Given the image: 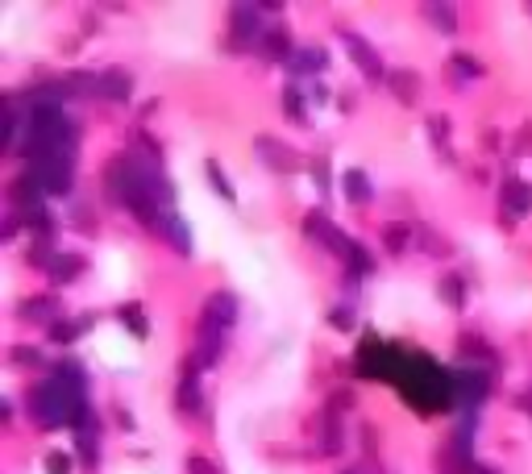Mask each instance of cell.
<instances>
[{
	"label": "cell",
	"instance_id": "6da1fadb",
	"mask_svg": "<svg viewBox=\"0 0 532 474\" xmlns=\"http://www.w3.org/2000/svg\"><path fill=\"white\" fill-rule=\"evenodd\" d=\"M29 416L42 428H79L92 408H88V375L79 362H58L46 383L29 391Z\"/></svg>",
	"mask_w": 532,
	"mask_h": 474
},
{
	"label": "cell",
	"instance_id": "7a4b0ae2",
	"mask_svg": "<svg viewBox=\"0 0 532 474\" xmlns=\"http://www.w3.org/2000/svg\"><path fill=\"white\" fill-rule=\"evenodd\" d=\"M399 391L404 400L416 408V412H441L454 403V383H449V370H441L433 358H424L420 350L408 354V366L399 375Z\"/></svg>",
	"mask_w": 532,
	"mask_h": 474
},
{
	"label": "cell",
	"instance_id": "3957f363",
	"mask_svg": "<svg viewBox=\"0 0 532 474\" xmlns=\"http://www.w3.org/2000/svg\"><path fill=\"white\" fill-rule=\"evenodd\" d=\"M449 383H454V403H461L466 412H474L479 403L491 395V375L479 370V366H466V370H449Z\"/></svg>",
	"mask_w": 532,
	"mask_h": 474
},
{
	"label": "cell",
	"instance_id": "277c9868",
	"mask_svg": "<svg viewBox=\"0 0 532 474\" xmlns=\"http://www.w3.org/2000/svg\"><path fill=\"white\" fill-rule=\"evenodd\" d=\"M266 29V9L262 4H233L229 9V34L237 46H258Z\"/></svg>",
	"mask_w": 532,
	"mask_h": 474
},
{
	"label": "cell",
	"instance_id": "5b68a950",
	"mask_svg": "<svg viewBox=\"0 0 532 474\" xmlns=\"http://www.w3.org/2000/svg\"><path fill=\"white\" fill-rule=\"evenodd\" d=\"M304 233L312 237V241H320V246H324L329 254H337L341 262H345V254L354 250V237H345V233H341L337 225H333L329 216L320 213V208H312V213L304 216Z\"/></svg>",
	"mask_w": 532,
	"mask_h": 474
},
{
	"label": "cell",
	"instance_id": "8992f818",
	"mask_svg": "<svg viewBox=\"0 0 532 474\" xmlns=\"http://www.w3.org/2000/svg\"><path fill=\"white\" fill-rule=\"evenodd\" d=\"M254 154H258V163H262L266 171H275V175H295V171H300V154H295L287 142L270 138V133H258V138H254Z\"/></svg>",
	"mask_w": 532,
	"mask_h": 474
},
{
	"label": "cell",
	"instance_id": "52a82bcc",
	"mask_svg": "<svg viewBox=\"0 0 532 474\" xmlns=\"http://www.w3.org/2000/svg\"><path fill=\"white\" fill-rule=\"evenodd\" d=\"M29 175L38 179V188L46 196H71L75 188V163H58V158H42L29 166Z\"/></svg>",
	"mask_w": 532,
	"mask_h": 474
},
{
	"label": "cell",
	"instance_id": "ba28073f",
	"mask_svg": "<svg viewBox=\"0 0 532 474\" xmlns=\"http://www.w3.org/2000/svg\"><path fill=\"white\" fill-rule=\"evenodd\" d=\"M341 42L349 50V59H354V67L366 75V79H387V67H383V59H379V50L366 42L362 34H354V29H341Z\"/></svg>",
	"mask_w": 532,
	"mask_h": 474
},
{
	"label": "cell",
	"instance_id": "9c48e42d",
	"mask_svg": "<svg viewBox=\"0 0 532 474\" xmlns=\"http://www.w3.org/2000/svg\"><path fill=\"white\" fill-rule=\"evenodd\" d=\"M175 408H179L183 416H200V412H204V391H200V366H195V362H183V370H179Z\"/></svg>",
	"mask_w": 532,
	"mask_h": 474
},
{
	"label": "cell",
	"instance_id": "30bf717a",
	"mask_svg": "<svg viewBox=\"0 0 532 474\" xmlns=\"http://www.w3.org/2000/svg\"><path fill=\"white\" fill-rule=\"evenodd\" d=\"M258 54L266 63H291L295 54V42H291V29L283 21H266L262 38H258Z\"/></svg>",
	"mask_w": 532,
	"mask_h": 474
},
{
	"label": "cell",
	"instance_id": "8fae6325",
	"mask_svg": "<svg viewBox=\"0 0 532 474\" xmlns=\"http://www.w3.org/2000/svg\"><path fill=\"white\" fill-rule=\"evenodd\" d=\"M220 354H225V333L217 325H208V321H200V329H195V354L192 362L200 370H208V366H217Z\"/></svg>",
	"mask_w": 532,
	"mask_h": 474
},
{
	"label": "cell",
	"instance_id": "7c38bea8",
	"mask_svg": "<svg viewBox=\"0 0 532 474\" xmlns=\"http://www.w3.org/2000/svg\"><path fill=\"white\" fill-rule=\"evenodd\" d=\"M200 321H208V325H217L220 333H229L237 325V296H233V291H213V296L204 300Z\"/></svg>",
	"mask_w": 532,
	"mask_h": 474
},
{
	"label": "cell",
	"instance_id": "4fadbf2b",
	"mask_svg": "<svg viewBox=\"0 0 532 474\" xmlns=\"http://www.w3.org/2000/svg\"><path fill=\"white\" fill-rule=\"evenodd\" d=\"M154 229H158V237L167 241L179 258H188V254H192V233H188V221L175 213V208H167V213L158 216V225H154Z\"/></svg>",
	"mask_w": 532,
	"mask_h": 474
},
{
	"label": "cell",
	"instance_id": "5bb4252c",
	"mask_svg": "<svg viewBox=\"0 0 532 474\" xmlns=\"http://www.w3.org/2000/svg\"><path fill=\"white\" fill-rule=\"evenodd\" d=\"M17 316L21 321H38V325H58L63 321V304L58 296H29L17 304Z\"/></svg>",
	"mask_w": 532,
	"mask_h": 474
},
{
	"label": "cell",
	"instance_id": "9a60e30c",
	"mask_svg": "<svg viewBox=\"0 0 532 474\" xmlns=\"http://www.w3.org/2000/svg\"><path fill=\"white\" fill-rule=\"evenodd\" d=\"M75 453L83 458V466H100V416L96 412L75 428Z\"/></svg>",
	"mask_w": 532,
	"mask_h": 474
},
{
	"label": "cell",
	"instance_id": "2e32d148",
	"mask_svg": "<svg viewBox=\"0 0 532 474\" xmlns=\"http://www.w3.org/2000/svg\"><path fill=\"white\" fill-rule=\"evenodd\" d=\"M96 96L113 100V104L133 100V75L125 71V67H108V71H100V92Z\"/></svg>",
	"mask_w": 532,
	"mask_h": 474
},
{
	"label": "cell",
	"instance_id": "e0dca14e",
	"mask_svg": "<svg viewBox=\"0 0 532 474\" xmlns=\"http://www.w3.org/2000/svg\"><path fill=\"white\" fill-rule=\"evenodd\" d=\"M445 75H449V84L454 88H466V84H474V79H483V63L474 59V54H466V50H458V54H449V63H445Z\"/></svg>",
	"mask_w": 532,
	"mask_h": 474
},
{
	"label": "cell",
	"instance_id": "ac0fdd59",
	"mask_svg": "<svg viewBox=\"0 0 532 474\" xmlns=\"http://www.w3.org/2000/svg\"><path fill=\"white\" fill-rule=\"evenodd\" d=\"M329 67V54H324V46H295V54H291L287 71L300 79V75H320Z\"/></svg>",
	"mask_w": 532,
	"mask_h": 474
},
{
	"label": "cell",
	"instance_id": "d6986e66",
	"mask_svg": "<svg viewBox=\"0 0 532 474\" xmlns=\"http://www.w3.org/2000/svg\"><path fill=\"white\" fill-rule=\"evenodd\" d=\"M83 271H88V258H83L79 250H58V258H54V266H50L46 275L63 287V283H75Z\"/></svg>",
	"mask_w": 532,
	"mask_h": 474
},
{
	"label": "cell",
	"instance_id": "ffe728a7",
	"mask_svg": "<svg viewBox=\"0 0 532 474\" xmlns=\"http://www.w3.org/2000/svg\"><path fill=\"white\" fill-rule=\"evenodd\" d=\"M499 200H503L508 216L532 213V183H524V179H508V183L499 188Z\"/></svg>",
	"mask_w": 532,
	"mask_h": 474
},
{
	"label": "cell",
	"instance_id": "44dd1931",
	"mask_svg": "<svg viewBox=\"0 0 532 474\" xmlns=\"http://www.w3.org/2000/svg\"><path fill=\"white\" fill-rule=\"evenodd\" d=\"M38 196H42V188H38L34 175H17V179L9 183V204H13V213H29V208H38Z\"/></svg>",
	"mask_w": 532,
	"mask_h": 474
},
{
	"label": "cell",
	"instance_id": "7402d4cb",
	"mask_svg": "<svg viewBox=\"0 0 532 474\" xmlns=\"http://www.w3.org/2000/svg\"><path fill=\"white\" fill-rule=\"evenodd\" d=\"M341 188H345V200H349V204H370V200H374V183H370V175H366L362 166H349V171L341 175Z\"/></svg>",
	"mask_w": 532,
	"mask_h": 474
},
{
	"label": "cell",
	"instance_id": "603a6c76",
	"mask_svg": "<svg viewBox=\"0 0 532 474\" xmlns=\"http://www.w3.org/2000/svg\"><path fill=\"white\" fill-rule=\"evenodd\" d=\"M387 88H391V96L399 100V104H416L420 100V75L416 71H408V67H399V71H391L387 75Z\"/></svg>",
	"mask_w": 532,
	"mask_h": 474
},
{
	"label": "cell",
	"instance_id": "cb8c5ba5",
	"mask_svg": "<svg viewBox=\"0 0 532 474\" xmlns=\"http://www.w3.org/2000/svg\"><path fill=\"white\" fill-rule=\"evenodd\" d=\"M345 445V433H341V416L329 408L324 416H320V441H316V453H341Z\"/></svg>",
	"mask_w": 532,
	"mask_h": 474
},
{
	"label": "cell",
	"instance_id": "d4e9b609",
	"mask_svg": "<svg viewBox=\"0 0 532 474\" xmlns=\"http://www.w3.org/2000/svg\"><path fill=\"white\" fill-rule=\"evenodd\" d=\"M88 329H92V316H71V321L50 325V341H54V346H71V341H79Z\"/></svg>",
	"mask_w": 532,
	"mask_h": 474
},
{
	"label": "cell",
	"instance_id": "484cf974",
	"mask_svg": "<svg viewBox=\"0 0 532 474\" xmlns=\"http://www.w3.org/2000/svg\"><path fill=\"white\" fill-rule=\"evenodd\" d=\"M458 350H461V358H466V366H470V362H495V346L483 341L479 333H461Z\"/></svg>",
	"mask_w": 532,
	"mask_h": 474
},
{
	"label": "cell",
	"instance_id": "4316f807",
	"mask_svg": "<svg viewBox=\"0 0 532 474\" xmlns=\"http://www.w3.org/2000/svg\"><path fill=\"white\" fill-rule=\"evenodd\" d=\"M436 296L445 300V308L466 312V275H445L441 287H436Z\"/></svg>",
	"mask_w": 532,
	"mask_h": 474
},
{
	"label": "cell",
	"instance_id": "83f0119b",
	"mask_svg": "<svg viewBox=\"0 0 532 474\" xmlns=\"http://www.w3.org/2000/svg\"><path fill=\"white\" fill-rule=\"evenodd\" d=\"M283 113H287V121H295V125H312V121H308V96L300 92V84H287V88H283Z\"/></svg>",
	"mask_w": 532,
	"mask_h": 474
},
{
	"label": "cell",
	"instance_id": "f1b7e54d",
	"mask_svg": "<svg viewBox=\"0 0 532 474\" xmlns=\"http://www.w3.org/2000/svg\"><path fill=\"white\" fill-rule=\"evenodd\" d=\"M424 17L436 25V34H458V9L454 4H424Z\"/></svg>",
	"mask_w": 532,
	"mask_h": 474
},
{
	"label": "cell",
	"instance_id": "f546056e",
	"mask_svg": "<svg viewBox=\"0 0 532 474\" xmlns=\"http://www.w3.org/2000/svg\"><path fill=\"white\" fill-rule=\"evenodd\" d=\"M117 316H121V325L133 333L138 341H145V337H150V325H145V308H142V304H121V308H117Z\"/></svg>",
	"mask_w": 532,
	"mask_h": 474
},
{
	"label": "cell",
	"instance_id": "4dcf8cb0",
	"mask_svg": "<svg viewBox=\"0 0 532 474\" xmlns=\"http://www.w3.org/2000/svg\"><path fill=\"white\" fill-rule=\"evenodd\" d=\"M383 246H387V254H408V246H411V229L408 225H387L383 229Z\"/></svg>",
	"mask_w": 532,
	"mask_h": 474
},
{
	"label": "cell",
	"instance_id": "1f68e13d",
	"mask_svg": "<svg viewBox=\"0 0 532 474\" xmlns=\"http://www.w3.org/2000/svg\"><path fill=\"white\" fill-rule=\"evenodd\" d=\"M204 171H208V179H213V188H217L220 200H237V191H233V183L225 179V171H220L217 158H208V163H204Z\"/></svg>",
	"mask_w": 532,
	"mask_h": 474
},
{
	"label": "cell",
	"instance_id": "d6a6232c",
	"mask_svg": "<svg viewBox=\"0 0 532 474\" xmlns=\"http://www.w3.org/2000/svg\"><path fill=\"white\" fill-rule=\"evenodd\" d=\"M42 470H46V474H71L75 470V458L67 450H50L46 462H42Z\"/></svg>",
	"mask_w": 532,
	"mask_h": 474
},
{
	"label": "cell",
	"instance_id": "836d02e7",
	"mask_svg": "<svg viewBox=\"0 0 532 474\" xmlns=\"http://www.w3.org/2000/svg\"><path fill=\"white\" fill-rule=\"evenodd\" d=\"M9 362H13V366H42V350H38V346H13V354H9Z\"/></svg>",
	"mask_w": 532,
	"mask_h": 474
},
{
	"label": "cell",
	"instance_id": "e575fe53",
	"mask_svg": "<svg viewBox=\"0 0 532 474\" xmlns=\"http://www.w3.org/2000/svg\"><path fill=\"white\" fill-rule=\"evenodd\" d=\"M429 138H433L441 150H449V117H445V113H433V117H429Z\"/></svg>",
	"mask_w": 532,
	"mask_h": 474
},
{
	"label": "cell",
	"instance_id": "d590c367",
	"mask_svg": "<svg viewBox=\"0 0 532 474\" xmlns=\"http://www.w3.org/2000/svg\"><path fill=\"white\" fill-rule=\"evenodd\" d=\"M329 325H333V329H354V308H349V304H333V308H329Z\"/></svg>",
	"mask_w": 532,
	"mask_h": 474
},
{
	"label": "cell",
	"instance_id": "8d00e7d4",
	"mask_svg": "<svg viewBox=\"0 0 532 474\" xmlns=\"http://www.w3.org/2000/svg\"><path fill=\"white\" fill-rule=\"evenodd\" d=\"M188 474H220L208 453H188Z\"/></svg>",
	"mask_w": 532,
	"mask_h": 474
},
{
	"label": "cell",
	"instance_id": "74e56055",
	"mask_svg": "<svg viewBox=\"0 0 532 474\" xmlns=\"http://www.w3.org/2000/svg\"><path fill=\"white\" fill-rule=\"evenodd\" d=\"M312 179H316V188L324 191V196L333 191V183H329V163H324V158H312Z\"/></svg>",
	"mask_w": 532,
	"mask_h": 474
},
{
	"label": "cell",
	"instance_id": "f35d334b",
	"mask_svg": "<svg viewBox=\"0 0 532 474\" xmlns=\"http://www.w3.org/2000/svg\"><path fill=\"white\" fill-rule=\"evenodd\" d=\"M354 403H358V395H354V387H337V391H333V400H329V408L337 412V408H354Z\"/></svg>",
	"mask_w": 532,
	"mask_h": 474
},
{
	"label": "cell",
	"instance_id": "ab89813d",
	"mask_svg": "<svg viewBox=\"0 0 532 474\" xmlns=\"http://www.w3.org/2000/svg\"><path fill=\"white\" fill-rule=\"evenodd\" d=\"M308 96H312L316 104H324V100H329V88H324V84H312V88H308Z\"/></svg>",
	"mask_w": 532,
	"mask_h": 474
},
{
	"label": "cell",
	"instance_id": "60d3db41",
	"mask_svg": "<svg viewBox=\"0 0 532 474\" xmlns=\"http://www.w3.org/2000/svg\"><path fill=\"white\" fill-rule=\"evenodd\" d=\"M117 420H121V428H133V425H138V420H133V416H129L125 408H117Z\"/></svg>",
	"mask_w": 532,
	"mask_h": 474
},
{
	"label": "cell",
	"instance_id": "b9f144b4",
	"mask_svg": "<svg viewBox=\"0 0 532 474\" xmlns=\"http://www.w3.org/2000/svg\"><path fill=\"white\" fill-rule=\"evenodd\" d=\"M470 474H499V470H495V466H474Z\"/></svg>",
	"mask_w": 532,
	"mask_h": 474
},
{
	"label": "cell",
	"instance_id": "7bdbcfd3",
	"mask_svg": "<svg viewBox=\"0 0 532 474\" xmlns=\"http://www.w3.org/2000/svg\"><path fill=\"white\" fill-rule=\"evenodd\" d=\"M520 408H528V412H532V395H524V400H520Z\"/></svg>",
	"mask_w": 532,
	"mask_h": 474
},
{
	"label": "cell",
	"instance_id": "ee69618b",
	"mask_svg": "<svg viewBox=\"0 0 532 474\" xmlns=\"http://www.w3.org/2000/svg\"><path fill=\"white\" fill-rule=\"evenodd\" d=\"M341 474H358V470H341Z\"/></svg>",
	"mask_w": 532,
	"mask_h": 474
}]
</instances>
